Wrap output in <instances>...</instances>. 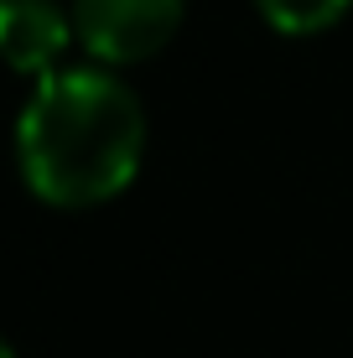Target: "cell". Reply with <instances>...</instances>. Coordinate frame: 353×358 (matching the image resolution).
I'll list each match as a JSON object with an SVG mask.
<instances>
[{"instance_id": "cell-1", "label": "cell", "mask_w": 353, "mask_h": 358, "mask_svg": "<svg viewBox=\"0 0 353 358\" xmlns=\"http://www.w3.org/2000/svg\"><path fill=\"white\" fill-rule=\"evenodd\" d=\"M145 151L136 94L104 68H52L16 120L27 187L52 208H94L130 187Z\"/></svg>"}, {"instance_id": "cell-2", "label": "cell", "mask_w": 353, "mask_h": 358, "mask_svg": "<svg viewBox=\"0 0 353 358\" xmlns=\"http://www.w3.org/2000/svg\"><path fill=\"white\" fill-rule=\"evenodd\" d=\"M182 27V0H73V31L99 63H145Z\"/></svg>"}, {"instance_id": "cell-3", "label": "cell", "mask_w": 353, "mask_h": 358, "mask_svg": "<svg viewBox=\"0 0 353 358\" xmlns=\"http://www.w3.org/2000/svg\"><path fill=\"white\" fill-rule=\"evenodd\" d=\"M73 36L57 0H0V63L16 73H52Z\"/></svg>"}, {"instance_id": "cell-4", "label": "cell", "mask_w": 353, "mask_h": 358, "mask_svg": "<svg viewBox=\"0 0 353 358\" xmlns=\"http://www.w3.org/2000/svg\"><path fill=\"white\" fill-rule=\"evenodd\" d=\"M254 6H260V16L271 21L275 31H286V36H312V31L333 27L353 0H254Z\"/></svg>"}, {"instance_id": "cell-5", "label": "cell", "mask_w": 353, "mask_h": 358, "mask_svg": "<svg viewBox=\"0 0 353 358\" xmlns=\"http://www.w3.org/2000/svg\"><path fill=\"white\" fill-rule=\"evenodd\" d=\"M0 358H16V353H10V343H6V338H0Z\"/></svg>"}]
</instances>
